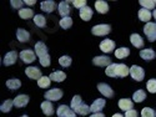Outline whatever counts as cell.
<instances>
[{
	"label": "cell",
	"instance_id": "cell-13",
	"mask_svg": "<svg viewBox=\"0 0 156 117\" xmlns=\"http://www.w3.org/2000/svg\"><path fill=\"white\" fill-rule=\"evenodd\" d=\"M16 59H18V53L15 50L9 51V53L4 56V65L5 66H10V65L16 62Z\"/></svg>",
	"mask_w": 156,
	"mask_h": 117
},
{
	"label": "cell",
	"instance_id": "cell-47",
	"mask_svg": "<svg viewBox=\"0 0 156 117\" xmlns=\"http://www.w3.org/2000/svg\"><path fill=\"white\" fill-rule=\"evenodd\" d=\"M66 117H76V113H75V111L73 110V111H71V112H70V113H69Z\"/></svg>",
	"mask_w": 156,
	"mask_h": 117
},
{
	"label": "cell",
	"instance_id": "cell-15",
	"mask_svg": "<svg viewBox=\"0 0 156 117\" xmlns=\"http://www.w3.org/2000/svg\"><path fill=\"white\" fill-rule=\"evenodd\" d=\"M105 100L104 98H98V100H95L94 102H93V105L90 106V108H91V112H94V113H98V112H100L104 107H105Z\"/></svg>",
	"mask_w": 156,
	"mask_h": 117
},
{
	"label": "cell",
	"instance_id": "cell-22",
	"mask_svg": "<svg viewBox=\"0 0 156 117\" xmlns=\"http://www.w3.org/2000/svg\"><path fill=\"white\" fill-rule=\"evenodd\" d=\"M130 41H131V44L137 49H141L144 46V40H142V37L139 34H133L130 36Z\"/></svg>",
	"mask_w": 156,
	"mask_h": 117
},
{
	"label": "cell",
	"instance_id": "cell-3",
	"mask_svg": "<svg viewBox=\"0 0 156 117\" xmlns=\"http://www.w3.org/2000/svg\"><path fill=\"white\" fill-rule=\"evenodd\" d=\"M144 33L147 36L149 41H156V22H147L144 26Z\"/></svg>",
	"mask_w": 156,
	"mask_h": 117
},
{
	"label": "cell",
	"instance_id": "cell-28",
	"mask_svg": "<svg viewBox=\"0 0 156 117\" xmlns=\"http://www.w3.org/2000/svg\"><path fill=\"white\" fill-rule=\"evenodd\" d=\"M71 111H73V110H71L69 106H66V105H60L59 108L56 110V115H58V117H66Z\"/></svg>",
	"mask_w": 156,
	"mask_h": 117
},
{
	"label": "cell",
	"instance_id": "cell-31",
	"mask_svg": "<svg viewBox=\"0 0 156 117\" xmlns=\"http://www.w3.org/2000/svg\"><path fill=\"white\" fill-rule=\"evenodd\" d=\"M50 81H51L50 77H48V76H41L40 79L37 80V86L41 87V88H46V87L50 86Z\"/></svg>",
	"mask_w": 156,
	"mask_h": 117
},
{
	"label": "cell",
	"instance_id": "cell-21",
	"mask_svg": "<svg viewBox=\"0 0 156 117\" xmlns=\"http://www.w3.org/2000/svg\"><path fill=\"white\" fill-rule=\"evenodd\" d=\"M139 19L141 20V21H145V22H150V19H151V16H152V14H151V11L150 10H147V9H140L139 10Z\"/></svg>",
	"mask_w": 156,
	"mask_h": 117
},
{
	"label": "cell",
	"instance_id": "cell-50",
	"mask_svg": "<svg viewBox=\"0 0 156 117\" xmlns=\"http://www.w3.org/2000/svg\"><path fill=\"white\" fill-rule=\"evenodd\" d=\"M20 117H29L28 115H23V116H20Z\"/></svg>",
	"mask_w": 156,
	"mask_h": 117
},
{
	"label": "cell",
	"instance_id": "cell-45",
	"mask_svg": "<svg viewBox=\"0 0 156 117\" xmlns=\"http://www.w3.org/2000/svg\"><path fill=\"white\" fill-rule=\"evenodd\" d=\"M89 117H105V115L101 113V112H98V113H93L91 116H89Z\"/></svg>",
	"mask_w": 156,
	"mask_h": 117
},
{
	"label": "cell",
	"instance_id": "cell-38",
	"mask_svg": "<svg viewBox=\"0 0 156 117\" xmlns=\"http://www.w3.org/2000/svg\"><path fill=\"white\" fill-rule=\"evenodd\" d=\"M140 5H141V6H144V9L151 10V9H155V6H156V2H151V0H141V2H140Z\"/></svg>",
	"mask_w": 156,
	"mask_h": 117
},
{
	"label": "cell",
	"instance_id": "cell-23",
	"mask_svg": "<svg viewBox=\"0 0 156 117\" xmlns=\"http://www.w3.org/2000/svg\"><path fill=\"white\" fill-rule=\"evenodd\" d=\"M133 101L130 100V98H121L119 101V107L122 110V111H130V110H133Z\"/></svg>",
	"mask_w": 156,
	"mask_h": 117
},
{
	"label": "cell",
	"instance_id": "cell-48",
	"mask_svg": "<svg viewBox=\"0 0 156 117\" xmlns=\"http://www.w3.org/2000/svg\"><path fill=\"white\" fill-rule=\"evenodd\" d=\"M112 117H124V116H122L121 113H115V115H114Z\"/></svg>",
	"mask_w": 156,
	"mask_h": 117
},
{
	"label": "cell",
	"instance_id": "cell-44",
	"mask_svg": "<svg viewBox=\"0 0 156 117\" xmlns=\"http://www.w3.org/2000/svg\"><path fill=\"white\" fill-rule=\"evenodd\" d=\"M23 4H24V2H20V0H12L11 2V6L14 9H19Z\"/></svg>",
	"mask_w": 156,
	"mask_h": 117
},
{
	"label": "cell",
	"instance_id": "cell-27",
	"mask_svg": "<svg viewBox=\"0 0 156 117\" xmlns=\"http://www.w3.org/2000/svg\"><path fill=\"white\" fill-rule=\"evenodd\" d=\"M19 16L21 19H30L34 16V10L29 8H23L19 10Z\"/></svg>",
	"mask_w": 156,
	"mask_h": 117
},
{
	"label": "cell",
	"instance_id": "cell-30",
	"mask_svg": "<svg viewBox=\"0 0 156 117\" xmlns=\"http://www.w3.org/2000/svg\"><path fill=\"white\" fill-rule=\"evenodd\" d=\"M145 98H146V94H145V91H142V90L135 91L134 95H133V100L135 102H142Z\"/></svg>",
	"mask_w": 156,
	"mask_h": 117
},
{
	"label": "cell",
	"instance_id": "cell-35",
	"mask_svg": "<svg viewBox=\"0 0 156 117\" xmlns=\"http://www.w3.org/2000/svg\"><path fill=\"white\" fill-rule=\"evenodd\" d=\"M12 105H14V101H12V100H6V101L3 102V105H2V107H0V110H2V112L6 113V112H9L11 110Z\"/></svg>",
	"mask_w": 156,
	"mask_h": 117
},
{
	"label": "cell",
	"instance_id": "cell-25",
	"mask_svg": "<svg viewBox=\"0 0 156 117\" xmlns=\"http://www.w3.org/2000/svg\"><path fill=\"white\" fill-rule=\"evenodd\" d=\"M16 37H18V40H19L20 43H28L29 39H30V34H29L27 30H24V29H18V31H16Z\"/></svg>",
	"mask_w": 156,
	"mask_h": 117
},
{
	"label": "cell",
	"instance_id": "cell-9",
	"mask_svg": "<svg viewBox=\"0 0 156 117\" xmlns=\"http://www.w3.org/2000/svg\"><path fill=\"white\" fill-rule=\"evenodd\" d=\"M93 64L95 66H110L111 65V60L109 56H95L93 59Z\"/></svg>",
	"mask_w": 156,
	"mask_h": 117
},
{
	"label": "cell",
	"instance_id": "cell-7",
	"mask_svg": "<svg viewBox=\"0 0 156 117\" xmlns=\"http://www.w3.org/2000/svg\"><path fill=\"white\" fill-rule=\"evenodd\" d=\"M98 90L102 94V96H105V97H108V98H112V97H114V91H112V88H111L108 84L100 82V84L98 85Z\"/></svg>",
	"mask_w": 156,
	"mask_h": 117
},
{
	"label": "cell",
	"instance_id": "cell-26",
	"mask_svg": "<svg viewBox=\"0 0 156 117\" xmlns=\"http://www.w3.org/2000/svg\"><path fill=\"white\" fill-rule=\"evenodd\" d=\"M75 111V113L76 115H81V116H86V115H89L90 112H91V108H90V106H87L86 103H81V105L77 107V108H75L74 110Z\"/></svg>",
	"mask_w": 156,
	"mask_h": 117
},
{
	"label": "cell",
	"instance_id": "cell-24",
	"mask_svg": "<svg viewBox=\"0 0 156 117\" xmlns=\"http://www.w3.org/2000/svg\"><path fill=\"white\" fill-rule=\"evenodd\" d=\"M49 77L55 82H61V81H64L65 79H66V74L62 72V71H54V72L50 74Z\"/></svg>",
	"mask_w": 156,
	"mask_h": 117
},
{
	"label": "cell",
	"instance_id": "cell-4",
	"mask_svg": "<svg viewBox=\"0 0 156 117\" xmlns=\"http://www.w3.org/2000/svg\"><path fill=\"white\" fill-rule=\"evenodd\" d=\"M130 75H131V77L135 81H142L145 77V71L137 65H133L131 69H130Z\"/></svg>",
	"mask_w": 156,
	"mask_h": 117
},
{
	"label": "cell",
	"instance_id": "cell-18",
	"mask_svg": "<svg viewBox=\"0 0 156 117\" xmlns=\"http://www.w3.org/2000/svg\"><path fill=\"white\" fill-rule=\"evenodd\" d=\"M41 110H43V112H44L45 116H53L54 112H55L53 103H51L50 101H44L41 103Z\"/></svg>",
	"mask_w": 156,
	"mask_h": 117
},
{
	"label": "cell",
	"instance_id": "cell-40",
	"mask_svg": "<svg viewBox=\"0 0 156 117\" xmlns=\"http://www.w3.org/2000/svg\"><path fill=\"white\" fill-rule=\"evenodd\" d=\"M83 103V101H81V97L79 96V95H76V96H74L73 97V100H71V108L73 110H75V108H77L80 105Z\"/></svg>",
	"mask_w": 156,
	"mask_h": 117
},
{
	"label": "cell",
	"instance_id": "cell-42",
	"mask_svg": "<svg viewBox=\"0 0 156 117\" xmlns=\"http://www.w3.org/2000/svg\"><path fill=\"white\" fill-rule=\"evenodd\" d=\"M39 61H40V64L43 65L44 67H48V66H50V56H49V55L40 57V59H39Z\"/></svg>",
	"mask_w": 156,
	"mask_h": 117
},
{
	"label": "cell",
	"instance_id": "cell-39",
	"mask_svg": "<svg viewBox=\"0 0 156 117\" xmlns=\"http://www.w3.org/2000/svg\"><path fill=\"white\" fill-rule=\"evenodd\" d=\"M146 88L149 92L151 94H156V79H151L146 82Z\"/></svg>",
	"mask_w": 156,
	"mask_h": 117
},
{
	"label": "cell",
	"instance_id": "cell-34",
	"mask_svg": "<svg viewBox=\"0 0 156 117\" xmlns=\"http://www.w3.org/2000/svg\"><path fill=\"white\" fill-rule=\"evenodd\" d=\"M73 25V19L70 18V16H68V18H62L61 20H60V26L62 28V29H69L70 26Z\"/></svg>",
	"mask_w": 156,
	"mask_h": 117
},
{
	"label": "cell",
	"instance_id": "cell-6",
	"mask_svg": "<svg viewBox=\"0 0 156 117\" xmlns=\"http://www.w3.org/2000/svg\"><path fill=\"white\" fill-rule=\"evenodd\" d=\"M44 97L46 98V101H59L62 97V91L60 88H53L45 92Z\"/></svg>",
	"mask_w": 156,
	"mask_h": 117
},
{
	"label": "cell",
	"instance_id": "cell-14",
	"mask_svg": "<svg viewBox=\"0 0 156 117\" xmlns=\"http://www.w3.org/2000/svg\"><path fill=\"white\" fill-rule=\"evenodd\" d=\"M58 10H59V14L64 18H68L70 15V6H69V3L68 2H61L59 5H58Z\"/></svg>",
	"mask_w": 156,
	"mask_h": 117
},
{
	"label": "cell",
	"instance_id": "cell-36",
	"mask_svg": "<svg viewBox=\"0 0 156 117\" xmlns=\"http://www.w3.org/2000/svg\"><path fill=\"white\" fill-rule=\"evenodd\" d=\"M59 64L61 65L62 67H69L70 65H71V57L68 56V55H64L59 59Z\"/></svg>",
	"mask_w": 156,
	"mask_h": 117
},
{
	"label": "cell",
	"instance_id": "cell-37",
	"mask_svg": "<svg viewBox=\"0 0 156 117\" xmlns=\"http://www.w3.org/2000/svg\"><path fill=\"white\" fill-rule=\"evenodd\" d=\"M141 117H156V112H155L154 108L145 107L141 111Z\"/></svg>",
	"mask_w": 156,
	"mask_h": 117
},
{
	"label": "cell",
	"instance_id": "cell-2",
	"mask_svg": "<svg viewBox=\"0 0 156 117\" xmlns=\"http://www.w3.org/2000/svg\"><path fill=\"white\" fill-rule=\"evenodd\" d=\"M111 31V28L110 25L108 24H99V25H95V26L93 28L91 33L95 35V36H106L109 35Z\"/></svg>",
	"mask_w": 156,
	"mask_h": 117
},
{
	"label": "cell",
	"instance_id": "cell-33",
	"mask_svg": "<svg viewBox=\"0 0 156 117\" xmlns=\"http://www.w3.org/2000/svg\"><path fill=\"white\" fill-rule=\"evenodd\" d=\"M34 22H35L36 26L44 28L45 25H46V19H45V16H43V15H35V16H34Z\"/></svg>",
	"mask_w": 156,
	"mask_h": 117
},
{
	"label": "cell",
	"instance_id": "cell-43",
	"mask_svg": "<svg viewBox=\"0 0 156 117\" xmlns=\"http://www.w3.org/2000/svg\"><path fill=\"white\" fill-rule=\"evenodd\" d=\"M125 117H137V111L136 110H130L125 112Z\"/></svg>",
	"mask_w": 156,
	"mask_h": 117
},
{
	"label": "cell",
	"instance_id": "cell-8",
	"mask_svg": "<svg viewBox=\"0 0 156 117\" xmlns=\"http://www.w3.org/2000/svg\"><path fill=\"white\" fill-rule=\"evenodd\" d=\"M115 49V43L112 40H110V39H104V40L101 41L100 44V50L102 51V53H111V51Z\"/></svg>",
	"mask_w": 156,
	"mask_h": 117
},
{
	"label": "cell",
	"instance_id": "cell-12",
	"mask_svg": "<svg viewBox=\"0 0 156 117\" xmlns=\"http://www.w3.org/2000/svg\"><path fill=\"white\" fill-rule=\"evenodd\" d=\"M35 54H36V56H39V59L43 57V56L49 55V54H48V46H46L43 41L36 43V44H35Z\"/></svg>",
	"mask_w": 156,
	"mask_h": 117
},
{
	"label": "cell",
	"instance_id": "cell-19",
	"mask_svg": "<svg viewBox=\"0 0 156 117\" xmlns=\"http://www.w3.org/2000/svg\"><path fill=\"white\" fill-rule=\"evenodd\" d=\"M80 18L84 21H89L93 18V9L90 6H84L83 9H80Z\"/></svg>",
	"mask_w": 156,
	"mask_h": 117
},
{
	"label": "cell",
	"instance_id": "cell-29",
	"mask_svg": "<svg viewBox=\"0 0 156 117\" xmlns=\"http://www.w3.org/2000/svg\"><path fill=\"white\" fill-rule=\"evenodd\" d=\"M130 55V50L127 47H120L115 51V56L118 59H125Z\"/></svg>",
	"mask_w": 156,
	"mask_h": 117
},
{
	"label": "cell",
	"instance_id": "cell-1",
	"mask_svg": "<svg viewBox=\"0 0 156 117\" xmlns=\"http://www.w3.org/2000/svg\"><path fill=\"white\" fill-rule=\"evenodd\" d=\"M109 77H125L130 74V69L124 64H111L105 70Z\"/></svg>",
	"mask_w": 156,
	"mask_h": 117
},
{
	"label": "cell",
	"instance_id": "cell-5",
	"mask_svg": "<svg viewBox=\"0 0 156 117\" xmlns=\"http://www.w3.org/2000/svg\"><path fill=\"white\" fill-rule=\"evenodd\" d=\"M20 59L25 64H31V62L35 61L36 54H35V51H33L30 49H27V50H23L20 53Z\"/></svg>",
	"mask_w": 156,
	"mask_h": 117
},
{
	"label": "cell",
	"instance_id": "cell-10",
	"mask_svg": "<svg viewBox=\"0 0 156 117\" xmlns=\"http://www.w3.org/2000/svg\"><path fill=\"white\" fill-rule=\"evenodd\" d=\"M29 96L28 95H18L15 98H14V106L18 107V108H21V107H25L29 103Z\"/></svg>",
	"mask_w": 156,
	"mask_h": 117
},
{
	"label": "cell",
	"instance_id": "cell-46",
	"mask_svg": "<svg viewBox=\"0 0 156 117\" xmlns=\"http://www.w3.org/2000/svg\"><path fill=\"white\" fill-rule=\"evenodd\" d=\"M25 4H28V5H34L35 4V0H27V2H24Z\"/></svg>",
	"mask_w": 156,
	"mask_h": 117
},
{
	"label": "cell",
	"instance_id": "cell-17",
	"mask_svg": "<svg viewBox=\"0 0 156 117\" xmlns=\"http://www.w3.org/2000/svg\"><path fill=\"white\" fill-rule=\"evenodd\" d=\"M40 8L45 12H53L55 10V8H58V6H56L55 2H53V0H45V2L41 3Z\"/></svg>",
	"mask_w": 156,
	"mask_h": 117
},
{
	"label": "cell",
	"instance_id": "cell-49",
	"mask_svg": "<svg viewBox=\"0 0 156 117\" xmlns=\"http://www.w3.org/2000/svg\"><path fill=\"white\" fill-rule=\"evenodd\" d=\"M152 16H154V19L156 20V9L154 10V12H152Z\"/></svg>",
	"mask_w": 156,
	"mask_h": 117
},
{
	"label": "cell",
	"instance_id": "cell-32",
	"mask_svg": "<svg viewBox=\"0 0 156 117\" xmlns=\"http://www.w3.org/2000/svg\"><path fill=\"white\" fill-rule=\"evenodd\" d=\"M6 86H8V88H10V90H18V88L21 86V82H20V80H18V79H11V80H8V81H6Z\"/></svg>",
	"mask_w": 156,
	"mask_h": 117
},
{
	"label": "cell",
	"instance_id": "cell-41",
	"mask_svg": "<svg viewBox=\"0 0 156 117\" xmlns=\"http://www.w3.org/2000/svg\"><path fill=\"white\" fill-rule=\"evenodd\" d=\"M73 5L77 9H83L84 6H86V2L85 0H73Z\"/></svg>",
	"mask_w": 156,
	"mask_h": 117
},
{
	"label": "cell",
	"instance_id": "cell-11",
	"mask_svg": "<svg viewBox=\"0 0 156 117\" xmlns=\"http://www.w3.org/2000/svg\"><path fill=\"white\" fill-rule=\"evenodd\" d=\"M25 74H27V76L29 77V79H31V80H39L41 77L40 70H39L37 67H35V66L27 67V70H25Z\"/></svg>",
	"mask_w": 156,
	"mask_h": 117
},
{
	"label": "cell",
	"instance_id": "cell-16",
	"mask_svg": "<svg viewBox=\"0 0 156 117\" xmlns=\"http://www.w3.org/2000/svg\"><path fill=\"white\" fill-rule=\"evenodd\" d=\"M140 56L145 61H150V60H154L156 57V53L152 49H144V50L140 51Z\"/></svg>",
	"mask_w": 156,
	"mask_h": 117
},
{
	"label": "cell",
	"instance_id": "cell-20",
	"mask_svg": "<svg viewBox=\"0 0 156 117\" xmlns=\"http://www.w3.org/2000/svg\"><path fill=\"white\" fill-rule=\"evenodd\" d=\"M95 9L98 12H100V14H106L109 11V5L106 2H104V0H98L95 3Z\"/></svg>",
	"mask_w": 156,
	"mask_h": 117
}]
</instances>
